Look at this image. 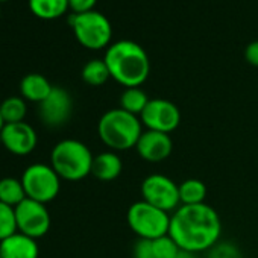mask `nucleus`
Segmentation results:
<instances>
[{"label": "nucleus", "mask_w": 258, "mask_h": 258, "mask_svg": "<svg viewBox=\"0 0 258 258\" xmlns=\"http://www.w3.org/2000/svg\"><path fill=\"white\" fill-rule=\"evenodd\" d=\"M222 222L217 211L207 205H181L170 219L169 235L176 241L181 250L202 252L219 243Z\"/></svg>", "instance_id": "obj_1"}, {"label": "nucleus", "mask_w": 258, "mask_h": 258, "mask_svg": "<svg viewBox=\"0 0 258 258\" xmlns=\"http://www.w3.org/2000/svg\"><path fill=\"white\" fill-rule=\"evenodd\" d=\"M111 78L126 88L140 87L149 76L151 62L146 50L131 40L111 44L105 53Z\"/></svg>", "instance_id": "obj_2"}, {"label": "nucleus", "mask_w": 258, "mask_h": 258, "mask_svg": "<svg viewBox=\"0 0 258 258\" xmlns=\"http://www.w3.org/2000/svg\"><path fill=\"white\" fill-rule=\"evenodd\" d=\"M142 124L140 117L121 108H114L100 117L97 133L103 145L112 151H129L137 146L143 134Z\"/></svg>", "instance_id": "obj_3"}, {"label": "nucleus", "mask_w": 258, "mask_h": 258, "mask_svg": "<svg viewBox=\"0 0 258 258\" xmlns=\"http://www.w3.org/2000/svg\"><path fill=\"white\" fill-rule=\"evenodd\" d=\"M93 154L79 140L67 139L55 145L50 154V166L66 181H81L91 173Z\"/></svg>", "instance_id": "obj_4"}, {"label": "nucleus", "mask_w": 258, "mask_h": 258, "mask_svg": "<svg viewBox=\"0 0 258 258\" xmlns=\"http://www.w3.org/2000/svg\"><path fill=\"white\" fill-rule=\"evenodd\" d=\"M126 219L129 228L139 238L155 240L169 234L172 216L142 199L127 208Z\"/></svg>", "instance_id": "obj_5"}, {"label": "nucleus", "mask_w": 258, "mask_h": 258, "mask_svg": "<svg viewBox=\"0 0 258 258\" xmlns=\"http://www.w3.org/2000/svg\"><path fill=\"white\" fill-rule=\"evenodd\" d=\"M69 23L73 28L76 40L90 50L103 49L111 41L112 28L109 20L94 10L82 14H72Z\"/></svg>", "instance_id": "obj_6"}, {"label": "nucleus", "mask_w": 258, "mask_h": 258, "mask_svg": "<svg viewBox=\"0 0 258 258\" xmlns=\"http://www.w3.org/2000/svg\"><path fill=\"white\" fill-rule=\"evenodd\" d=\"M22 184L28 199L47 204L53 201L61 188V178L52 166L35 163L26 167L22 175Z\"/></svg>", "instance_id": "obj_7"}, {"label": "nucleus", "mask_w": 258, "mask_h": 258, "mask_svg": "<svg viewBox=\"0 0 258 258\" xmlns=\"http://www.w3.org/2000/svg\"><path fill=\"white\" fill-rule=\"evenodd\" d=\"M142 198L145 202L163 210V211H175L179 201V187L175 181L164 175H149L142 182Z\"/></svg>", "instance_id": "obj_8"}, {"label": "nucleus", "mask_w": 258, "mask_h": 258, "mask_svg": "<svg viewBox=\"0 0 258 258\" xmlns=\"http://www.w3.org/2000/svg\"><path fill=\"white\" fill-rule=\"evenodd\" d=\"M16 219L19 232L35 240L46 235L50 229V214L46 204L28 198L16 207Z\"/></svg>", "instance_id": "obj_9"}, {"label": "nucleus", "mask_w": 258, "mask_h": 258, "mask_svg": "<svg viewBox=\"0 0 258 258\" xmlns=\"http://www.w3.org/2000/svg\"><path fill=\"white\" fill-rule=\"evenodd\" d=\"M140 120L149 131L170 134L179 126L181 112L178 106L167 99H151Z\"/></svg>", "instance_id": "obj_10"}, {"label": "nucleus", "mask_w": 258, "mask_h": 258, "mask_svg": "<svg viewBox=\"0 0 258 258\" xmlns=\"http://www.w3.org/2000/svg\"><path fill=\"white\" fill-rule=\"evenodd\" d=\"M73 109V100L67 90L61 87H53L50 94L38 103V115L40 120L49 127H61L64 126Z\"/></svg>", "instance_id": "obj_11"}, {"label": "nucleus", "mask_w": 258, "mask_h": 258, "mask_svg": "<svg viewBox=\"0 0 258 258\" xmlns=\"http://www.w3.org/2000/svg\"><path fill=\"white\" fill-rule=\"evenodd\" d=\"M0 142L8 152L25 157L37 148L38 136L35 129L26 121L5 123L2 133H0Z\"/></svg>", "instance_id": "obj_12"}, {"label": "nucleus", "mask_w": 258, "mask_h": 258, "mask_svg": "<svg viewBox=\"0 0 258 258\" xmlns=\"http://www.w3.org/2000/svg\"><path fill=\"white\" fill-rule=\"evenodd\" d=\"M139 155L148 163H161L167 160L173 151V142L170 134L158 131H143L136 146Z\"/></svg>", "instance_id": "obj_13"}, {"label": "nucleus", "mask_w": 258, "mask_h": 258, "mask_svg": "<svg viewBox=\"0 0 258 258\" xmlns=\"http://www.w3.org/2000/svg\"><path fill=\"white\" fill-rule=\"evenodd\" d=\"M0 255L4 258H38L40 249L35 238L16 232L0 241Z\"/></svg>", "instance_id": "obj_14"}, {"label": "nucleus", "mask_w": 258, "mask_h": 258, "mask_svg": "<svg viewBox=\"0 0 258 258\" xmlns=\"http://www.w3.org/2000/svg\"><path fill=\"white\" fill-rule=\"evenodd\" d=\"M123 163L115 152H102L93 158L91 175L100 181H114L120 176Z\"/></svg>", "instance_id": "obj_15"}, {"label": "nucleus", "mask_w": 258, "mask_h": 258, "mask_svg": "<svg viewBox=\"0 0 258 258\" xmlns=\"http://www.w3.org/2000/svg\"><path fill=\"white\" fill-rule=\"evenodd\" d=\"M52 88L50 82L40 73H29L20 82L22 97L35 103H41L50 94Z\"/></svg>", "instance_id": "obj_16"}, {"label": "nucleus", "mask_w": 258, "mask_h": 258, "mask_svg": "<svg viewBox=\"0 0 258 258\" xmlns=\"http://www.w3.org/2000/svg\"><path fill=\"white\" fill-rule=\"evenodd\" d=\"M69 8V0H29L31 13L43 20L58 19Z\"/></svg>", "instance_id": "obj_17"}, {"label": "nucleus", "mask_w": 258, "mask_h": 258, "mask_svg": "<svg viewBox=\"0 0 258 258\" xmlns=\"http://www.w3.org/2000/svg\"><path fill=\"white\" fill-rule=\"evenodd\" d=\"M179 201L181 205H199L205 204L207 185L201 179H185L179 185Z\"/></svg>", "instance_id": "obj_18"}, {"label": "nucleus", "mask_w": 258, "mask_h": 258, "mask_svg": "<svg viewBox=\"0 0 258 258\" xmlns=\"http://www.w3.org/2000/svg\"><path fill=\"white\" fill-rule=\"evenodd\" d=\"M149 100L151 99L140 87L126 88L120 96V108L140 117L142 112L145 111L146 105L149 103Z\"/></svg>", "instance_id": "obj_19"}, {"label": "nucleus", "mask_w": 258, "mask_h": 258, "mask_svg": "<svg viewBox=\"0 0 258 258\" xmlns=\"http://www.w3.org/2000/svg\"><path fill=\"white\" fill-rule=\"evenodd\" d=\"M25 199H26V193L20 179L11 176L0 179V202L16 208Z\"/></svg>", "instance_id": "obj_20"}, {"label": "nucleus", "mask_w": 258, "mask_h": 258, "mask_svg": "<svg viewBox=\"0 0 258 258\" xmlns=\"http://www.w3.org/2000/svg\"><path fill=\"white\" fill-rule=\"evenodd\" d=\"M111 78L105 59H91L82 69V79L91 87H100Z\"/></svg>", "instance_id": "obj_21"}, {"label": "nucleus", "mask_w": 258, "mask_h": 258, "mask_svg": "<svg viewBox=\"0 0 258 258\" xmlns=\"http://www.w3.org/2000/svg\"><path fill=\"white\" fill-rule=\"evenodd\" d=\"M0 112L5 123H19L25 121L26 117V102L23 97H8L0 103Z\"/></svg>", "instance_id": "obj_22"}, {"label": "nucleus", "mask_w": 258, "mask_h": 258, "mask_svg": "<svg viewBox=\"0 0 258 258\" xmlns=\"http://www.w3.org/2000/svg\"><path fill=\"white\" fill-rule=\"evenodd\" d=\"M16 232H19L16 208L0 202V241L11 237Z\"/></svg>", "instance_id": "obj_23"}, {"label": "nucleus", "mask_w": 258, "mask_h": 258, "mask_svg": "<svg viewBox=\"0 0 258 258\" xmlns=\"http://www.w3.org/2000/svg\"><path fill=\"white\" fill-rule=\"evenodd\" d=\"M152 246H154V256L155 258H176L181 252L179 246L176 244V241L169 234L164 237L152 240Z\"/></svg>", "instance_id": "obj_24"}, {"label": "nucleus", "mask_w": 258, "mask_h": 258, "mask_svg": "<svg viewBox=\"0 0 258 258\" xmlns=\"http://www.w3.org/2000/svg\"><path fill=\"white\" fill-rule=\"evenodd\" d=\"M210 258H241V253L237 246L223 241V243H216L210 249Z\"/></svg>", "instance_id": "obj_25"}, {"label": "nucleus", "mask_w": 258, "mask_h": 258, "mask_svg": "<svg viewBox=\"0 0 258 258\" xmlns=\"http://www.w3.org/2000/svg\"><path fill=\"white\" fill-rule=\"evenodd\" d=\"M133 255H134V258H155V256H154L152 240L139 238V241H137L136 246H134Z\"/></svg>", "instance_id": "obj_26"}, {"label": "nucleus", "mask_w": 258, "mask_h": 258, "mask_svg": "<svg viewBox=\"0 0 258 258\" xmlns=\"http://www.w3.org/2000/svg\"><path fill=\"white\" fill-rule=\"evenodd\" d=\"M97 0H69V7L73 11V14H82L93 11Z\"/></svg>", "instance_id": "obj_27"}, {"label": "nucleus", "mask_w": 258, "mask_h": 258, "mask_svg": "<svg viewBox=\"0 0 258 258\" xmlns=\"http://www.w3.org/2000/svg\"><path fill=\"white\" fill-rule=\"evenodd\" d=\"M244 58L250 66L258 67V40L247 44V47L244 49Z\"/></svg>", "instance_id": "obj_28"}, {"label": "nucleus", "mask_w": 258, "mask_h": 258, "mask_svg": "<svg viewBox=\"0 0 258 258\" xmlns=\"http://www.w3.org/2000/svg\"><path fill=\"white\" fill-rule=\"evenodd\" d=\"M176 258H195V253H191V252H185V250H181V252H179V255H178Z\"/></svg>", "instance_id": "obj_29"}, {"label": "nucleus", "mask_w": 258, "mask_h": 258, "mask_svg": "<svg viewBox=\"0 0 258 258\" xmlns=\"http://www.w3.org/2000/svg\"><path fill=\"white\" fill-rule=\"evenodd\" d=\"M4 126H5V120H4V117H2V112H0V133H2Z\"/></svg>", "instance_id": "obj_30"}, {"label": "nucleus", "mask_w": 258, "mask_h": 258, "mask_svg": "<svg viewBox=\"0 0 258 258\" xmlns=\"http://www.w3.org/2000/svg\"><path fill=\"white\" fill-rule=\"evenodd\" d=\"M0 2H7V0H0Z\"/></svg>", "instance_id": "obj_31"}, {"label": "nucleus", "mask_w": 258, "mask_h": 258, "mask_svg": "<svg viewBox=\"0 0 258 258\" xmlns=\"http://www.w3.org/2000/svg\"><path fill=\"white\" fill-rule=\"evenodd\" d=\"M0 258H4V256H2V255H0Z\"/></svg>", "instance_id": "obj_32"}]
</instances>
